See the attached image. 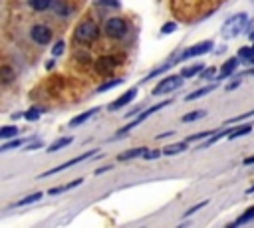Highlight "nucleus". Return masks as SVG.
<instances>
[{"instance_id":"15","label":"nucleus","mask_w":254,"mask_h":228,"mask_svg":"<svg viewBox=\"0 0 254 228\" xmlns=\"http://www.w3.org/2000/svg\"><path fill=\"white\" fill-rule=\"evenodd\" d=\"M254 220V206H248L234 222H230L228 224V228H234V226H242V224H248V222H252Z\"/></svg>"},{"instance_id":"38","label":"nucleus","mask_w":254,"mask_h":228,"mask_svg":"<svg viewBox=\"0 0 254 228\" xmlns=\"http://www.w3.org/2000/svg\"><path fill=\"white\" fill-rule=\"evenodd\" d=\"M254 115V109L252 111H248V113H242V115H238V117H232L228 123H234V121H244V119H248V117H252Z\"/></svg>"},{"instance_id":"31","label":"nucleus","mask_w":254,"mask_h":228,"mask_svg":"<svg viewBox=\"0 0 254 228\" xmlns=\"http://www.w3.org/2000/svg\"><path fill=\"white\" fill-rule=\"evenodd\" d=\"M40 113H42V109L32 107V109H28V111L24 113V119H28V121H38V119H40Z\"/></svg>"},{"instance_id":"32","label":"nucleus","mask_w":254,"mask_h":228,"mask_svg":"<svg viewBox=\"0 0 254 228\" xmlns=\"http://www.w3.org/2000/svg\"><path fill=\"white\" fill-rule=\"evenodd\" d=\"M216 75H218V71H216V67H204L202 71H200V77L202 79H216Z\"/></svg>"},{"instance_id":"26","label":"nucleus","mask_w":254,"mask_h":228,"mask_svg":"<svg viewBox=\"0 0 254 228\" xmlns=\"http://www.w3.org/2000/svg\"><path fill=\"white\" fill-rule=\"evenodd\" d=\"M16 133H18V127L16 125H4V127H0V137L2 139H14Z\"/></svg>"},{"instance_id":"11","label":"nucleus","mask_w":254,"mask_h":228,"mask_svg":"<svg viewBox=\"0 0 254 228\" xmlns=\"http://www.w3.org/2000/svg\"><path fill=\"white\" fill-rule=\"evenodd\" d=\"M99 113V107L95 105V107H91V109H87V111H83V113H79L77 117H73L71 121H69V127H79V125H83L87 119H91L93 115H97Z\"/></svg>"},{"instance_id":"17","label":"nucleus","mask_w":254,"mask_h":228,"mask_svg":"<svg viewBox=\"0 0 254 228\" xmlns=\"http://www.w3.org/2000/svg\"><path fill=\"white\" fill-rule=\"evenodd\" d=\"M81 182H83V178H75V180H71V182H65V184H60V186H54V188H50V190H48V194H50V196H54V194H60V192L71 190V188L79 186Z\"/></svg>"},{"instance_id":"29","label":"nucleus","mask_w":254,"mask_h":228,"mask_svg":"<svg viewBox=\"0 0 254 228\" xmlns=\"http://www.w3.org/2000/svg\"><path fill=\"white\" fill-rule=\"evenodd\" d=\"M214 131H200V133H196V135H189L185 141L187 143H192V141H200V139H208L210 135H212Z\"/></svg>"},{"instance_id":"12","label":"nucleus","mask_w":254,"mask_h":228,"mask_svg":"<svg viewBox=\"0 0 254 228\" xmlns=\"http://www.w3.org/2000/svg\"><path fill=\"white\" fill-rule=\"evenodd\" d=\"M95 67H97L99 73H107L109 69L113 71V67H115V59H113L111 56H101V57L95 61Z\"/></svg>"},{"instance_id":"1","label":"nucleus","mask_w":254,"mask_h":228,"mask_svg":"<svg viewBox=\"0 0 254 228\" xmlns=\"http://www.w3.org/2000/svg\"><path fill=\"white\" fill-rule=\"evenodd\" d=\"M248 26H250V18H248V14H246V12H238V14L230 16V18L222 24L220 34H222L226 40H232V38L244 34V32L248 30Z\"/></svg>"},{"instance_id":"46","label":"nucleus","mask_w":254,"mask_h":228,"mask_svg":"<svg viewBox=\"0 0 254 228\" xmlns=\"http://www.w3.org/2000/svg\"><path fill=\"white\" fill-rule=\"evenodd\" d=\"M250 42H252V44H254V30H252V32H250Z\"/></svg>"},{"instance_id":"13","label":"nucleus","mask_w":254,"mask_h":228,"mask_svg":"<svg viewBox=\"0 0 254 228\" xmlns=\"http://www.w3.org/2000/svg\"><path fill=\"white\" fill-rule=\"evenodd\" d=\"M254 129V125L252 123H242V125H238V127H234V129H230L228 131V135H226V139H236V137H244V135H248L250 131Z\"/></svg>"},{"instance_id":"30","label":"nucleus","mask_w":254,"mask_h":228,"mask_svg":"<svg viewBox=\"0 0 254 228\" xmlns=\"http://www.w3.org/2000/svg\"><path fill=\"white\" fill-rule=\"evenodd\" d=\"M252 56H254V48H240V50H238L240 61H250Z\"/></svg>"},{"instance_id":"37","label":"nucleus","mask_w":254,"mask_h":228,"mask_svg":"<svg viewBox=\"0 0 254 228\" xmlns=\"http://www.w3.org/2000/svg\"><path fill=\"white\" fill-rule=\"evenodd\" d=\"M161 155H163V151H159V149H155V151H149V149H147V153L143 155V159H145V161H153V159H159Z\"/></svg>"},{"instance_id":"19","label":"nucleus","mask_w":254,"mask_h":228,"mask_svg":"<svg viewBox=\"0 0 254 228\" xmlns=\"http://www.w3.org/2000/svg\"><path fill=\"white\" fill-rule=\"evenodd\" d=\"M28 6L34 12H46L54 6V0H28Z\"/></svg>"},{"instance_id":"42","label":"nucleus","mask_w":254,"mask_h":228,"mask_svg":"<svg viewBox=\"0 0 254 228\" xmlns=\"http://www.w3.org/2000/svg\"><path fill=\"white\" fill-rule=\"evenodd\" d=\"M141 111H143V107H133V109H131V111H129L125 117H135V115H139Z\"/></svg>"},{"instance_id":"43","label":"nucleus","mask_w":254,"mask_h":228,"mask_svg":"<svg viewBox=\"0 0 254 228\" xmlns=\"http://www.w3.org/2000/svg\"><path fill=\"white\" fill-rule=\"evenodd\" d=\"M242 165H244V167H250V165H254V155H250V157H246V159L242 161Z\"/></svg>"},{"instance_id":"5","label":"nucleus","mask_w":254,"mask_h":228,"mask_svg":"<svg viewBox=\"0 0 254 228\" xmlns=\"http://www.w3.org/2000/svg\"><path fill=\"white\" fill-rule=\"evenodd\" d=\"M103 30H105V34H107L109 38H113V40H121V38L127 34L129 24H127V20H123V18H119V16H111V18L105 20Z\"/></svg>"},{"instance_id":"36","label":"nucleus","mask_w":254,"mask_h":228,"mask_svg":"<svg viewBox=\"0 0 254 228\" xmlns=\"http://www.w3.org/2000/svg\"><path fill=\"white\" fill-rule=\"evenodd\" d=\"M206 204H208V200H200V202H196L194 206H190V208H189V210L185 212V216H190V214H194L196 210H200V208H204Z\"/></svg>"},{"instance_id":"22","label":"nucleus","mask_w":254,"mask_h":228,"mask_svg":"<svg viewBox=\"0 0 254 228\" xmlns=\"http://www.w3.org/2000/svg\"><path fill=\"white\" fill-rule=\"evenodd\" d=\"M42 196H44V192H32V194H26L24 198L16 200L12 206H28V204H34V202H38Z\"/></svg>"},{"instance_id":"4","label":"nucleus","mask_w":254,"mask_h":228,"mask_svg":"<svg viewBox=\"0 0 254 228\" xmlns=\"http://www.w3.org/2000/svg\"><path fill=\"white\" fill-rule=\"evenodd\" d=\"M212 48H214V42H212V40H202V42H198V44H192V46L185 48L175 59H177V63H179V61H185V59H190V57H198V56L208 54Z\"/></svg>"},{"instance_id":"16","label":"nucleus","mask_w":254,"mask_h":228,"mask_svg":"<svg viewBox=\"0 0 254 228\" xmlns=\"http://www.w3.org/2000/svg\"><path fill=\"white\" fill-rule=\"evenodd\" d=\"M214 89H216V85H214V83L204 85V87H200V89H196V91H192V93H187V95H185V101H194V99H198V97L208 95V93H210V91H214Z\"/></svg>"},{"instance_id":"6","label":"nucleus","mask_w":254,"mask_h":228,"mask_svg":"<svg viewBox=\"0 0 254 228\" xmlns=\"http://www.w3.org/2000/svg\"><path fill=\"white\" fill-rule=\"evenodd\" d=\"M185 77L179 73V75H167L165 79H161L155 87H153V95H165V93H173L175 89H179L183 85Z\"/></svg>"},{"instance_id":"7","label":"nucleus","mask_w":254,"mask_h":228,"mask_svg":"<svg viewBox=\"0 0 254 228\" xmlns=\"http://www.w3.org/2000/svg\"><path fill=\"white\" fill-rule=\"evenodd\" d=\"M91 157H95V149H89V151H85V153H81V155H77V157H73V159L65 161L64 165H58V167H54V169H50V171L42 172V174H40V178H46V176L58 174V172H62V171H67V169H71L73 165H77V163H83V161H87V159H91Z\"/></svg>"},{"instance_id":"14","label":"nucleus","mask_w":254,"mask_h":228,"mask_svg":"<svg viewBox=\"0 0 254 228\" xmlns=\"http://www.w3.org/2000/svg\"><path fill=\"white\" fill-rule=\"evenodd\" d=\"M147 153V147H135V149H129V151H123L117 155V161H131V159H137V157H143Z\"/></svg>"},{"instance_id":"3","label":"nucleus","mask_w":254,"mask_h":228,"mask_svg":"<svg viewBox=\"0 0 254 228\" xmlns=\"http://www.w3.org/2000/svg\"><path fill=\"white\" fill-rule=\"evenodd\" d=\"M97 38H99V26H97V22H93V20H83V22H79V24L75 26V30H73V40H75V44L91 46V44L97 42Z\"/></svg>"},{"instance_id":"21","label":"nucleus","mask_w":254,"mask_h":228,"mask_svg":"<svg viewBox=\"0 0 254 228\" xmlns=\"http://www.w3.org/2000/svg\"><path fill=\"white\" fill-rule=\"evenodd\" d=\"M187 147H189L187 141H181V143H175V145H167V147L163 149V155H167V157H171V155H179V153L187 151Z\"/></svg>"},{"instance_id":"40","label":"nucleus","mask_w":254,"mask_h":228,"mask_svg":"<svg viewBox=\"0 0 254 228\" xmlns=\"http://www.w3.org/2000/svg\"><path fill=\"white\" fill-rule=\"evenodd\" d=\"M40 147H42V141H34V143H30L24 151H36V149H40Z\"/></svg>"},{"instance_id":"24","label":"nucleus","mask_w":254,"mask_h":228,"mask_svg":"<svg viewBox=\"0 0 254 228\" xmlns=\"http://www.w3.org/2000/svg\"><path fill=\"white\" fill-rule=\"evenodd\" d=\"M200 117H206V111L204 109H196V111H190L187 115H183V123H192V121H198Z\"/></svg>"},{"instance_id":"34","label":"nucleus","mask_w":254,"mask_h":228,"mask_svg":"<svg viewBox=\"0 0 254 228\" xmlns=\"http://www.w3.org/2000/svg\"><path fill=\"white\" fill-rule=\"evenodd\" d=\"M12 77H14V71H12V67L4 65V67H2V81H4V83H10V81H12Z\"/></svg>"},{"instance_id":"18","label":"nucleus","mask_w":254,"mask_h":228,"mask_svg":"<svg viewBox=\"0 0 254 228\" xmlns=\"http://www.w3.org/2000/svg\"><path fill=\"white\" fill-rule=\"evenodd\" d=\"M204 69V65L202 63H192V65H187V67H183L181 69V75L185 77V79H189V77H196V75H200V71Z\"/></svg>"},{"instance_id":"23","label":"nucleus","mask_w":254,"mask_h":228,"mask_svg":"<svg viewBox=\"0 0 254 228\" xmlns=\"http://www.w3.org/2000/svg\"><path fill=\"white\" fill-rule=\"evenodd\" d=\"M52 10H54L58 16H67V14L71 12V8L67 6V2H64V0H54Z\"/></svg>"},{"instance_id":"28","label":"nucleus","mask_w":254,"mask_h":228,"mask_svg":"<svg viewBox=\"0 0 254 228\" xmlns=\"http://www.w3.org/2000/svg\"><path fill=\"white\" fill-rule=\"evenodd\" d=\"M64 52H65V42H64V40H58V42L54 44V48H52V56H54V57H60Z\"/></svg>"},{"instance_id":"44","label":"nucleus","mask_w":254,"mask_h":228,"mask_svg":"<svg viewBox=\"0 0 254 228\" xmlns=\"http://www.w3.org/2000/svg\"><path fill=\"white\" fill-rule=\"evenodd\" d=\"M173 133H175V131H165V133H159V135H157V141H159V139H165V137H171Z\"/></svg>"},{"instance_id":"25","label":"nucleus","mask_w":254,"mask_h":228,"mask_svg":"<svg viewBox=\"0 0 254 228\" xmlns=\"http://www.w3.org/2000/svg\"><path fill=\"white\" fill-rule=\"evenodd\" d=\"M121 83H123V79H121V77H113V79L105 81L103 85H99V87L95 89V93H103V91H107V89H113V87H117V85H121Z\"/></svg>"},{"instance_id":"10","label":"nucleus","mask_w":254,"mask_h":228,"mask_svg":"<svg viewBox=\"0 0 254 228\" xmlns=\"http://www.w3.org/2000/svg\"><path fill=\"white\" fill-rule=\"evenodd\" d=\"M238 63H240V57L236 56V57H228L224 63H222V67L218 69V75H216V79L218 81H222V79H228L236 69H238Z\"/></svg>"},{"instance_id":"27","label":"nucleus","mask_w":254,"mask_h":228,"mask_svg":"<svg viewBox=\"0 0 254 228\" xmlns=\"http://www.w3.org/2000/svg\"><path fill=\"white\" fill-rule=\"evenodd\" d=\"M22 145H24V141H22V139H16V137H14L12 141L4 143V145L0 147V151H2V153H6V151H10V149H18V147H22Z\"/></svg>"},{"instance_id":"39","label":"nucleus","mask_w":254,"mask_h":228,"mask_svg":"<svg viewBox=\"0 0 254 228\" xmlns=\"http://www.w3.org/2000/svg\"><path fill=\"white\" fill-rule=\"evenodd\" d=\"M242 85V79L238 77V79H232L228 85H226V91H232V89H236V87H240Z\"/></svg>"},{"instance_id":"47","label":"nucleus","mask_w":254,"mask_h":228,"mask_svg":"<svg viewBox=\"0 0 254 228\" xmlns=\"http://www.w3.org/2000/svg\"><path fill=\"white\" fill-rule=\"evenodd\" d=\"M250 73H252V75H254V67H252V69H250Z\"/></svg>"},{"instance_id":"41","label":"nucleus","mask_w":254,"mask_h":228,"mask_svg":"<svg viewBox=\"0 0 254 228\" xmlns=\"http://www.w3.org/2000/svg\"><path fill=\"white\" fill-rule=\"evenodd\" d=\"M111 169H113V165H103V167L95 169V172H93V174H101V172H107V171H111Z\"/></svg>"},{"instance_id":"45","label":"nucleus","mask_w":254,"mask_h":228,"mask_svg":"<svg viewBox=\"0 0 254 228\" xmlns=\"http://www.w3.org/2000/svg\"><path fill=\"white\" fill-rule=\"evenodd\" d=\"M252 192H254V184H252V186H248V188H246V194H252Z\"/></svg>"},{"instance_id":"9","label":"nucleus","mask_w":254,"mask_h":228,"mask_svg":"<svg viewBox=\"0 0 254 228\" xmlns=\"http://www.w3.org/2000/svg\"><path fill=\"white\" fill-rule=\"evenodd\" d=\"M137 97V87H131V89H127L125 93H121L115 101H111L109 105H107V109L109 111H119L121 107H125V105H129L133 99Z\"/></svg>"},{"instance_id":"20","label":"nucleus","mask_w":254,"mask_h":228,"mask_svg":"<svg viewBox=\"0 0 254 228\" xmlns=\"http://www.w3.org/2000/svg\"><path fill=\"white\" fill-rule=\"evenodd\" d=\"M71 141H73V137H60V139H56L52 145H48L46 151H48V153H56V151H60V149L71 145Z\"/></svg>"},{"instance_id":"33","label":"nucleus","mask_w":254,"mask_h":228,"mask_svg":"<svg viewBox=\"0 0 254 228\" xmlns=\"http://www.w3.org/2000/svg\"><path fill=\"white\" fill-rule=\"evenodd\" d=\"M95 4L97 6H103V8H121L119 6V0H95Z\"/></svg>"},{"instance_id":"2","label":"nucleus","mask_w":254,"mask_h":228,"mask_svg":"<svg viewBox=\"0 0 254 228\" xmlns=\"http://www.w3.org/2000/svg\"><path fill=\"white\" fill-rule=\"evenodd\" d=\"M167 105H171V99H165V101H159V103H155V105H149V107H147V109H143V111H141V113H139L135 119H131V121H129L125 127H121V129L117 131V135H113L109 141H117V139L125 137V135H127V133H131L135 127H139V125H141V123H143V121H145L149 115H153V113L161 111V109H163V107H167Z\"/></svg>"},{"instance_id":"8","label":"nucleus","mask_w":254,"mask_h":228,"mask_svg":"<svg viewBox=\"0 0 254 228\" xmlns=\"http://www.w3.org/2000/svg\"><path fill=\"white\" fill-rule=\"evenodd\" d=\"M30 38H32V42L38 44V46H48V44L52 42V38H54V32H52V28L46 26V24H34V26L30 28Z\"/></svg>"},{"instance_id":"35","label":"nucleus","mask_w":254,"mask_h":228,"mask_svg":"<svg viewBox=\"0 0 254 228\" xmlns=\"http://www.w3.org/2000/svg\"><path fill=\"white\" fill-rule=\"evenodd\" d=\"M175 30H177V22H167V24H163L161 34H163V36H167V34H173Z\"/></svg>"}]
</instances>
